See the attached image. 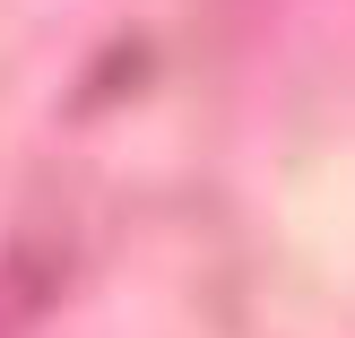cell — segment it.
Returning <instances> with one entry per match:
<instances>
[{
    "mask_svg": "<svg viewBox=\"0 0 355 338\" xmlns=\"http://www.w3.org/2000/svg\"><path fill=\"white\" fill-rule=\"evenodd\" d=\"M78 278V235L52 208H35L9 243H0V338H35L52 321V304Z\"/></svg>",
    "mask_w": 355,
    "mask_h": 338,
    "instance_id": "1",
    "label": "cell"
}]
</instances>
